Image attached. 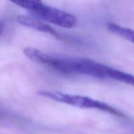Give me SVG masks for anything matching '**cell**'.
Returning a JSON list of instances; mask_svg holds the SVG:
<instances>
[{
    "label": "cell",
    "instance_id": "obj_4",
    "mask_svg": "<svg viewBox=\"0 0 134 134\" xmlns=\"http://www.w3.org/2000/svg\"><path fill=\"white\" fill-rule=\"evenodd\" d=\"M17 21L19 24L26 26V27L38 30L39 31L47 33V34L53 35L55 37L61 39V36L60 34L53 27L48 26V24L44 23L39 20L36 19V18L31 16H19L17 17Z\"/></svg>",
    "mask_w": 134,
    "mask_h": 134
},
{
    "label": "cell",
    "instance_id": "obj_2",
    "mask_svg": "<svg viewBox=\"0 0 134 134\" xmlns=\"http://www.w3.org/2000/svg\"><path fill=\"white\" fill-rule=\"evenodd\" d=\"M39 95L46 97L49 99L64 103L69 105L79 107L83 109H95L101 110L107 113L113 114L120 117H125L124 115L114 107L109 105L108 104L96 99H92L88 97L82 96L79 95L65 94L58 91H41L38 92Z\"/></svg>",
    "mask_w": 134,
    "mask_h": 134
},
{
    "label": "cell",
    "instance_id": "obj_5",
    "mask_svg": "<svg viewBox=\"0 0 134 134\" xmlns=\"http://www.w3.org/2000/svg\"><path fill=\"white\" fill-rule=\"evenodd\" d=\"M107 27L111 32L133 43V31L131 29L122 27L115 23H109L107 25Z\"/></svg>",
    "mask_w": 134,
    "mask_h": 134
},
{
    "label": "cell",
    "instance_id": "obj_7",
    "mask_svg": "<svg viewBox=\"0 0 134 134\" xmlns=\"http://www.w3.org/2000/svg\"><path fill=\"white\" fill-rule=\"evenodd\" d=\"M5 27V22L4 20L0 19V37L2 35Z\"/></svg>",
    "mask_w": 134,
    "mask_h": 134
},
{
    "label": "cell",
    "instance_id": "obj_3",
    "mask_svg": "<svg viewBox=\"0 0 134 134\" xmlns=\"http://www.w3.org/2000/svg\"><path fill=\"white\" fill-rule=\"evenodd\" d=\"M32 13L43 20L60 27L71 28L77 24V19L73 15L56 8L47 6L43 3L32 12Z\"/></svg>",
    "mask_w": 134,
    "mask_h": 134
},
{
    "label": "cell",
    "instance_id": "obj_1",
    "mask_svg": "<svg viewBox=\"0 0 134 134\" xmlns=\"http://www.w3.org/2000/svg\"><path fill=\"white\" fill-rule=\"evenodd\" d=\"M38 62L65 73L82 74L96 78L115 80L127 85L134 84V79L132 75L89 59L55 57L41 52L38 57Z\"/></svg>",
    "mask_w": 134,
    "mask_h": 134
},
{
    "label": "cell",
    "instance_id": "obj_6",
    "mask_svg": "<svg viewBox=\"0 0 134 134\" xmlns=\"http://www.w3.org/2000/svg\"><path fill=\"white\" fill-rule=\"evenodd\" d=\"M32 13L43 4L41 0H8Z\"/></svg>",
    "mask_w": 134,
    "mask_h": 134
}]
</instances>
